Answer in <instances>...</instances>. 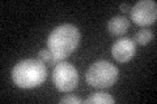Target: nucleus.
Listing matches in <instances>:
<instances>
[{"mask_svg": "<svg viewBox=\"0 0 157 104\" xmlns=\"http://www.w3.org/2000/svg\"><path fill=\"white\" fill-rule=\"evenodd\" d=\"M80 43V31L76 26L64 23L55 27L47 38V48L60 63L77 48Z\"/></svg>", "mask_w": 157, "mask_h": 104, "instance_id": "obj_1", "label": "nucleus"}, {"mask_svg": "<svg viewBox=\"0 0 157 104\" xmlns=\"http://www.w3.org/2000/svg\"><path fill=\"white\" fill-rule=\"evenodd\" d=\"M47 77V68L41 60H22L12 70V80L21 88H33L41 86Z\"/></svg>", "mask_w": 157, "mask_h": 104, "instance_id": "obj_2", "label": "nucleus"}, {"mask_svg": "<svg viewBox=\"0 0 157 104\" xmlns=\"http://www.w3.org/2000/svg\"><path fill=\"white\" fill-rule=\"evenodd\" d=\"M85 78L86 82L92 87H97V88L110 87L118 80V68L105 60L96 61L86 70Z\"/></svg>", "mask_w": 157, "mask_h": 104, "instance_id": "obj_3", "label": "nucleus"}, {"mask_svg": "<svg viewBox=\"0 0 157 104\" xmlns=\"http://www.w3.org/2000/svg\"><path fill=\"white\" fill-rule=\"evenodd\" d=\"M52 82L62 92H70L76 87L78 82V73L76 68L70 63L60 61L54 66Z\"/></svg>", "mask_w": 157, "mask_h": 104, "instance_id": "obj_4", "label": "nucleus"}, {"mask_svg": "<svg viewBox=\"0 0 157 104\" xmlns=\"http://www.w3.org/2000/svg\"><path fill=\"white\" fill-rule=\"evenodd\" d=\"M131 20L139 26L152 25L157 18V3L153 0H140L131 8Z\"/></svg>", "mask_w": 157, "mask_h": 104, "instance_id": "obj_5", "label": "nucleus"}, {"mask_svg": "<svg viewBox=\"0 0 157 104\" xmlns=\"http://www.w3.org/2000/svg\"><path fill=\"white\" fill-rule=\"evenodd\" d=\"M136 47L135 42L130 38H121L113 44L111 47V55L117 61L127 63L130 61L135 55Z\"/></svg>", "mask_w": 157, "mask_h": 104, "instance_id": "obj_6", "label": "nucleus"}, {"mask_svg": "<svg viewBox=\"0 0 157 104\" xmlns=\"http://www.w3.org/2000/svg\"><path fill=\"white\" fill-rule=\"evenodd\" d=\"M130 26V21L126 17H121V16H115L113 17L109 23H107V29L111 35H122L127 31V29Z\"/></svg>", "mask_w": 157, "mask_h": 104, "instance_id": "obj_7", "label": "nucleus"}, {"mask_svg": "<svg viewBox=\"0 0 157 104\" xmlns=\"http://www.w3.org/2000/svg\"><path fill=\"white\" fill-rule=\"evenodd\" d=\"M84 103L85 104H114L115 100L110 94L100 91V92H94L89 98H86Z\"/></svg>", "mask_w": 157, "mask_h": 104, "instance_id": "obj_8", "label": "nucleus"}, {"mask_svg": "<svg viewBox=\"0 0 157 104\" xmlns=\"http://www.w3.org/2000/svg\"><path fill=\"white\" fill-rule=\"evenodd\" d=\"M152 39H153V34H152L151 30L148 29H143V30L137 31L134 37V42L141 44V46H145V44H148Z\"/></svg>", "mask_w": 157, "mask_h": 104, "instance_id": "obj_9", "label": "nucleus"}, {"mask_svg": "<svg viewBox=\"0 0 157 104\" xmlns=\"http://www.w3.org/2000/svg\"><path fill=\"white\" fill-rule=\"evenodd\" d=\"M38 60H41L43 64H47V65H56L59 63L48 48L41 49V51L38 52Z\"/></svg>", "mask_w": 157, "mask_h": 104, "instance_id": "obj_10", "label": "nucleus"}, {"mask_svg": "<svg viewBox=\"0 0 157 104\" xmlns=\"http://www.w3.org/2000/svg\"><path fill=\"white\" fill-rule=\"evenodd\" d=\"M60 103L64 104V103H68V104H80L81 103V99L77 98V96H64L60 99Z\"/></svg>", "mask_w": 157, "mask_h": 104, "instance_id": "obj_11", "label": "nucleus"}, {"mask_svg": "<svg viewBox=\"0 0 157 104\" xmlns=\"http://www.w3.org/2000/svg\"><path fill=\"white\" fill-rule=\"evenodd\" d=\"M119 9H121L122 12H128V11H131V7L128 5V4H121Z\"/></svg>", "mask_w": 157, "mask_h": 104, "instance_id": "obj_12", "label": "nucleus"}]
</instances>
